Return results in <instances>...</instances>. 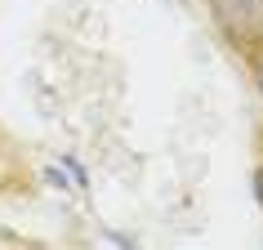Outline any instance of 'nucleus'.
<instances>
[{
	"mask_svg": "<svg viewBox=\"0 0 263 250\" xmlns=\"http://www.w3.org/2000/svg\"><path fill=\"white\" fill-rule=\"evenodd\" d=\"M254 81H259V90H263V63H259V67H254Z\"/></svg>",
	"mask_w": 263,
	"mask_h": 250,
	"instance_id": "nucleus-3",
	"label": "nucleus"
},
{
	"mask_svg": "<svg viewBox=\"0 0 263 250\" xmlns=\"http://www.w3.org/2000/svg\"><path fill=\"white\" fill-rule=\"evenodd\" d=\"M63 166H67V170H71V179H76V188H85V183H89V179H85V170H81V166H76V161H71V156H67V161H63Z\"/></svg>",
	"mask_w": 263,
	"mask_h": 250,
	"instance_id": "nucleus-2",
	"label": "nucleus"
},
{
	"mask_svg": "<svg viewBox=\"0 0 263 250\" xmlns=\"http://www.w3.org/2000/svg\"><path fill=\"white\" fill-rule=\"evenodd\" d=\"M210 9L232 41H250L263 31V0H210Z\"/></svg>",
	"mask_w": 263,
	"mask_h": 250,
	"instance_id": "nucleus-1",
	"label": "nucleus"
}]
</instances>
